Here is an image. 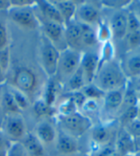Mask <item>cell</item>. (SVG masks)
<instances>
[{
    "instance_id": "6da1fadb",
    "label": "cell",
    "mask_w": 140,
    "mask_h": 156,
    "mask_svg": "<svg viewBox=\"0 0 140 156\" xmlns=\"http://www.w3.org/2000/svg\"><path fill=\"white\" fill-rule=\"evenodd\" d=\"M94 81L95 85L105 93L126 87V76L120 66L113 60L99 66Z\"/></svg>"
},
{
    "instance_id": "7a4b0ae2",
    "label": "cell",
    "mask_w": 140,
    "mask_h": 156,
    "mask_svg": "<svg viewBox=\"0 0 140 156\" xmlns=\"http://www.w3.org/2000/svg\"><path fill=\"white\" fill-rule=\"evenodd\" d=\"M60 123L63 128V131L75 138L81 137L92 126L90 119L80 112H76L69 116L60 117Z\"/></svg>"
},
{
    "instance_id": "3957f363",
    "label": "cell",
    "mask_w": 140,
    "mask_h": 156,
    "mask_svg": "<svg viewBox=\"0 0 140 156\" xmlns=\"http://www.w3.org/2000/svg\"><path fill=\"white\" fill-rule=\"evenodd\" d=\"M40 60L42 68L49 76H54L58 73L60 51L46 37H43L41 41Z\"/></svg>"
},
{
    "instance_id": "277c9868",
    "label": "cell",
    "mask_w": 140,
    "mask_h": 156,
    "mask_svg": "<svg viewBox=\"0 0 140 156\" xmlns=\"http://www.w3.org/2000/svg\"><path fill=\"white\" fill-rule=\"evenodd\" d=\"M81 59L82 54L77 49L66 47L62 52H60L58 71H60L63 76L69 78L80 68Z\"/></svg>"
},
{
    "instance_id": "5b68a950",
    "label": "cell",
    "mask_w": 140,
    "mask_h": 156,
    "mask_svg": "<svg viewBox=\"0 0 140 156\" xmlns=\"http://www.w3.org/2000/svg\"><path fill=\"white\" fill-rule=\"evenodd\" d=\"M5 135L13 142H21L26 133V126L19 114H10L5 118L3 123Z\"/></svg>"
},
{
    "instance_id": "8992f818",
    "label": "cell",
    "mask_w": 140,
    "mask_h": 156,
    "mask_svg": "<svg viewBox=\"0 0 140 156\" xmlns=\"http://www.w3.org/2000/svg\"><path fill=\"white\" fill-rule=\"evenodd\" d=\"M7 12L10 20L21 28L36 29L39 26V20L34 14L32 7H10Z\"/></svg>"
},
{
    "instance_id": "52a82bcc",
    "label": "cell",
    "mask_w": 140,
    "mask_h": 156,
    "mask_svg": "<svg viewBox=\"0 0 140 156\" xmlns=\"http://www.w3.org/2000/svg\"><path fill=\"white\" fill-rule=\"evenodd\" d=\"M36 85V77L33 71L25 67L18 68L14 74L13 87L26 93L32 92Z\"/></svg>"
},
{
    "instance_id": "ba28073f",
    "label": "cell",
    "mask_w": 140,
    "mask_h": 156,
    "mask_svg": "<svg viewBox=\"0 0 140 156\" xmlns=\"http://www.w3.org/2000/svg\"><path fill=\"white\" fill-rule=\"evenodd\" d=\"M80 68L83 70L86 85L92 84L99 68V57L92 52H86L82 54Z\"/></svg>"
},
{
    "instance_id": "9c48e42d",
    "label": "cell",
    "mask_w": 140,
    "mask_h": 156,
    "mask_svg": "<svg viewBox=\"0 0 140 156\" xmlns=\"http://www.w3.org/2000/svg\"><path fill=\"white\" fill-rule=\"evenodd\" d=\"M114 147L115 151L120 156H124L126 154H135L137 151L135 139L125 128L118 132Z\"/></svg>"
},
{
    "instance_id": "30bf717a",
    "label": "cell",
    "mask_w": 140,
    "mask_h": 156,
    "mask_svg": "<svg viewBox=\"0 0 140 156\" xmlns=\"http://www.w3.org/2000/svg\"><path fill=\"white\" fill-rule=\"evenodd\" d=\"M57 149L63 155H72L78 152L79 144L77 138L60 130L57 134Z\"/></svg>"
},
{
    "instance_id": "8fae6325",
    "label": "cell",
    "mask_w": 140,
    "mask_h": 156,
    "mask_svg": "<svg viewBox=\"0 0 140 156\" xmlns=\"http://www.w3.org/2000/svg\"><path fill=\"white\" fill-rule=\"evenodd\" d=\"M109 29H111V36L115 39H124L128 33V25H127V12L119 11L115 13L109 23Z\"/></svg>"
},
{
    "instance_id": "7c38bea8",
    "label": "cell",
    "mask_w": 140,
    "mask_h": 156,
    "mask_svg": "<svg viewBox=\"0 0 140 156\" xmlns=\"http://www.w3.org/2000/svg\"><path fill=\"white\" fill-rule=\"evenodd\" d=\"M42 30L44 37L49 40L54 45H56L57 43H60L62 40L64 41V25L44 20L42 22Z\"/></svg>"
},
{
    "instance_id": "4fadbf2b",
    "label": "cell",
    "mask_w": 140,
    "mask_h": 156,
    "mask_svg": "<svg viewBox=\"0 0 140 156\" xmlns=\"http://www.w3.org/2000/svg\"><path fill=\"white\" fill-rule=\"evenodd\" d=\"M36 5L38 6L39 12L41 13L42 16L44 17L45 20L54 21V22L59 23V24L64 25L63 17L60 16L57 7L55 6L54 2L41 0V1H36Z\"/></svg>"
},
{
    "instance_id": "5bb4252c",
    "label": "cell",
    "mask_w": 140,
    "mask_h": 156,
    "mask_svg": "<svg viewBox=\"0 0 140 156\" xmlns=\"http://www.w3.org/2000/svg\"><path fill=\"white\" fill-rule=\"evenodd\" d=\"M64 41L67 44V47L76 49L82 45L81 41V29L79 22L71 21L64 25Z\"/></svg>"
},
{
    "instance_id": "9a60e30c",
    "label": "cell",
    "mask_w": 140,
    "mask_h": 156,
    "mask_svg": "<svg viewBox=\"0 0 140 156\" xmlns=\"http://www.w3.org/2000/svg\"><path fill=\"white\" fill-rule=\"evenodd\" d=\"M125 89L126 87L114 90V91H109L105 94V97L103 99H104L105 109L108 112H116L120 109L123 103Z\"/></svg>"
},
{
    "instance_id": "2e32d148",
    "label": "cell",
    "mask_w": 140,
    "mask_h": 156,
    "mask_svg": "<svg viewBox=\"0 0 140 156\" xmlns=\"http://www.w3.org/2000/svg\"><path fill=\"white\" fill-rule=\"evenodd\" d=\"M77 16L79 20H81L80 22L87 23V24H92V23L98 21L100 13L96 6L86 2L81 6L77 7Z\"/></svg>"
},
{
    "instance_id": "e0dca14e",
    "label": "cell",
    "mask_w": 140,
    "mask_h": 156,
    "mask_svg": "<svg viewBox=\"0 0 140 156\" xmlns=\"http://www.w3.org/2000/svg\"><path fill=\"white\" fill-rule=\"evenodd\" d=\"M21 144L26 149L29 156H45L43 144L35 134L27 133L22 139Z\"/></svg>"
},
{
    "instance_id": "ac0fdd59",
    "label": "cell",
    "mask_w": 140,
    "mask_h": 156,
    "mask_svg": "<svg viewBox=\"0 0 140 156\" xmlns=\"http://www.w3.org/2000/svg\"><path fill=\"white\" fill-rule=\"evenodd\" d=\"M35 135L39 138V140L43 144H52L57 139L56 129L52 123L48 122H41L36 127Z\"/></svg>"
},
{
    "instance_id": "d6986e66",
    "label": "cell",
    "mask_w": 140,
    "mask_h": 156,
    "mask_svg": "<svg viewBox=\"0 0 140 156\" xmlns=\"http://www.w3.org/2000/svg\"><path fill=\"white\" fill-rule=\"evenodd\" d=\"M111 128L106 126V125H98V126H95L94 128H92V131H91V139H92L94 145L97 146L96 148L109 144V142L111 140Z\"/></svg>"
},
{
    "instance_id": "ffe728a7",
    "label": "cell",
    "mask_w": 140,
    "mask_h": 156,
    "mask_svg": "<svg viewBox=\"0 0 140 156\" xmlns=\"http://www.w3.org/2000/svg\"><path fill=\"white\" fill-rule=\"evenodd\" d=\"M54 4L63 17L64 25L73 21V19L77 13V5L75 2L66 0V1H55Z\"/></svg>"
},
{
    "instance_id": "44dd1931",
    "label": "cell",
    "mask_w": 140,
    "mask_h": 156,
    "mask_svg": "<svg viewBox=\"0 0 140 156\" xmlns=\"http://www.w3.org/2000/svg\"><path fill=\"white\" fill-rule=\"evenodd\" d=\"M81 29V41L82 44L87 46H94L98 43V39H97V35L95 30L91 27V25L87 24V23L79 22Z\"/></svg>"
},
{
    "instance_id": "7402d4cb",
    "label": "cell",
    "mask_w": 140,
    "mask_h": 156,
    "mask_svg": "<svg viewBox=\"0 0 140 156\" xmlns=\"http://www.w3.org/2000/svg\"><path fill=\"white\" fill-rule=\"evenodd\" d=\"M84 86H86V80H84L83 70L81 68H79L68 78L67 88L70 92H76V91H81Z\"/></svg>"
},
{
    "instance_id": "603a6c76",
    "label": "cell",
    "mask_w": 140,
    "mask_h": 156,
    "mask_svg": "<svg viewBox=\"0 0 140 156\" xmlns=\"http://www.w3.org/2000/svg\"><path fill=\"white\" fill-rule=\"evenodd\" d=\"M1 106L3 108V110L7 113V115H10V114H20L21 112L19 110V108L17 107L13 95L11 94L9 90H6L2 94Z\"/></svg>"
},
{
    "instance_id": "cb8c5ba5",
    "label": "cell",
    "mask_w": 140,
    "mask_h": 156,
    "mask_svg": "<svg viewBox=\"0 0 140 156\" xmlns=\"http://www.w3.org/2000/svg\"><path fill=\"white\" fill-rule=\"evenodd\" d=\"M82 92L84 94V97L87 98V99H93V100L104 98L106 94L98 86H96L94 83L86 85L82 89Z\"/></svg>"
},
{
    "instance_id": "d4e9b609",
    "label": "cell",
    "mask_w": 140,
    "mask_h": 156,
    "mask_svg": "<svg viewBox=\"0 0 140 156\" xmlns=\"http://www.w3.org/2000/svg\"><path fill=\"white\" fill-rule=\"evenodd\" d=\"M8 90L11 93V94L13 95V98L15 101L17 107L19 108V110L22 111V110L27 109L30 104H29V100L25 95V94L21 91H19V90H17L16 88L13 87V86H11Z\"/></svg>"
},
{
    "instance_id": "484cf974",
    "label": "cell",
    "mask_w": 140,
    "mask_h": 156,
    "mask_svg": "<svg viewBox=\"0 0 140 156\" xmlns=\"http://www.w3.org/2000/svg\"><path fill=\"white\" fill-rule=\"evenodd\" d=\"M58 112L60 114V117H65L69 116L78 112V107L75 104V102L73 101L69 97L66 98L62 103L59 105Z\"/></svg>"
},
{
    "instance_id": "4316f807",
    "label": "cell",
    "mask_w": 140,
    "mask_h": 156,
    "mask_svg": "<svg viewBox=\"0 0 140 156\" xmlns=\"http://www.w3.org/2000/svg\"><path fill=\"white\" fill-rule=\"evenodd\" d=\"M33 109H34V112L35 114L38 117H47V116H52L53 115V112H54V109L53 107L48 105L43 98H40V99H38L34 103V106H33Z\"/></svg>"
},
{
    "instance_id": "83f0119b",
    "label": "cell",
    "mask_w": 140,
    "mask_h": 156,
    "mask_svg": "<svg viewBox=\"0 0 140 156\" xmlns=\"http://www.w3.org/2000/svg\"><path fill=\"white\" fill-rule=\"evenodd\" d=\"M127 70L132 77H140V54H135L128 59Z\"/></svg>"
},
{
    "instance_id": "f1b7e54d",
    "label": "cell",
    "mask_w": 140,
    "mask_h": 156,
    "mask_svg": "<svg viewBox=\"0 0 140 156\" xmlns=\"http://www.w3.org/2000/svg\"><path fill=\"white\" fill-rule=\"evenodd\" d=\"M56 98H57L56 83L53 81V79H50L49 81H48L47 85H46L43 99L48 105L53 107V105L55 103V100H56Z\"/></svg>"
},
{
    "instance_id": "f546056e",
    "label": "cell",
    "mask_w": 140,
    "mask_h": 156,
    "mask_svg": "<svg viewBox=\"0 0 140 156\" xmlns=\"http://www.w3.org/2000/svg\"><path fill=\"white\" fill-rule=\"evenodd\" d=\"M137 103H138V98H137V92L135 91V89H131L126 86L123 103L121 107L124 106L125 109H127V108H129V107L137 105Z\"/></svg>"
},
{
    "instance_id": "4dcf8cb0",
    "label": "cell",
    "mask_w": 140,
    "mask_h": 156,
    "mask_svg": "<svg viewBox=\"0 0 140 156\" xmlns=\"http://www.w3.org/2000/svg\"><path fill=\"white\" fill-rule=\"evenodd\" d=\"M6 156H29L21 142H13L6 151Z\"/></svg>"
},
{
    "instance_id": "1f68e13d",
    "label": "cell",
    "mask_w": 140,
    "mask_h": 156,
    "mask_svg": "<svg viewBox=\"0 0 140 156\" xmlns=\"http://www.w3.org/2000/svg\"><path fill=\"white\" fill-rule=\"evenodd\" d=\"M137 118H138V110H137V105H135L125 109L123 113L121 114L120 121L124 125H126L129 122L135 121Z\"/></svg>"
},
{
    "instance_id": "d6a6232c",
    "label": "cell",
    "mask_w": 140,
    "mask_h": 156,
    "mask_svg": "<svg viewBox=\"0 0 140 156\" xmlns=\"http://www.w3.org/2000/svg\"><path fill=\"white\" fill-rule=\"evenodd\" d=\"M113 53H114V49L111 41H108L106 43H104V45H103L102 48V56L101 58H99V66L103 65L106 62L111 61L113 58Z\"/></svg>"
},
{
    "instance_id": "836d02e7",
    "label": "cell",
    "mask_w": 140,
    "mask_h": 156,
    "mask_svg": "<svg viewBox=\"0 0 140 156\" xmlns=\"http://www.w3.org/2000/svg\"><path fill=\"white\" fill-rule=\"evenodd\" d=\"M96 35H97L98 41H101L103 43H106L108 41H111V29H109V25L106 24L105 22H100Z\"/></svg>"
},
{
    "instance_id": "e575fe53",
    "label": "cell",
    "mask_w": 140,
    "mask_h": 156,
    "mask_svg": "<svg viewBox=\"0 0 140 156\" xmlns=\"http://www.w3.org/2000/svg\"><path fill=\"white\" fill-rule=\"evenodd\" d=\"M125 38L127 41V44L131 49H135L140 47V29L127 33Z\"/></svg>"
},
{
    "instance_id": "d590c367",
    "label": "cell",
    "mask_w": 140,
    "mask_h": 156,
    "mask_svg": "<svg viewBox=\"0 0 140 156\" xmlns=\"http://www.w3.org/2000/svg\"><path fill=\"white\" fill-rule=\"evenodd\" d=\"M127 25L128 33L140 29V20L132 11L127 12Z\"/></svg>"
},
{
    "instance_id": "8d00e7d4",
    "label": "cell",
    "mask_w": 140,
    "mask_h": 156,
    "mask_svg": "<svg viewBox=\"0 0 140 156\" xmlns=\"http://www.w3.org/2000/svg\"><path fill=\"white\" fill-rule=\"evenodd\" d=\"M125 129L129 132L135 139L140 138V119H136L135 121H132L128 124H126Z\"/></svg>"
},
{
    "instance_id": "74e56055",
    "label": "cell",
    "mask_w": 140,
    "mask_h": 156,
    "mask_svg": "<svg viewBox=\"0 0 140 156\" xmlns=\"http://www.w3.org/2000/svg\"><path fill=\"white\" fill-rule=\"evenodd\" d=\"M114 152H116L114 144H108L93 151L94 156H111Z\"/></svg>"
},
{
    "instance_id": "f35d334b",
    "label": "cell",
    "mask_w": 140,
    "mask_h": 156,
    "mask_svg": "<svg viewBox=\"0 0 140 156\" xmlns=\"http://www.w3.org/2000/svg\"><path fill=\"white\" fill-rule=\"evenodd\" d=\"M68 97L74 101L75 104L77 105L78 109H82L83 105L84 104L87 100V98L84 97V94H83L82 91H76V92H70L68 94Z\"/></svg>"
},
{
    "instance_id": "ab89813d",
    "label": "cell",
    "mask_w": 140,
    "mask_h": 156,
    "mask_svg": "<svg viewBox=\"0 0 140 156\" xmlns=\"http://www.w3.org/2000/svg\"><path fill=\"white\" fill-rule=\"evenodd\" d=\"M8 32L5 25L0 22V51L8 48Z\"/></svg>"
},
{
    "instance_id": "60d3db41",
    "label": "cell",
    "mask_w": 140,
    "mask_h": 156,
    "mask_svg": "<svg viewBox=\"0 0 140 156\" xmlns=\"http://www.w3.org/2000/svg\"><path fill=\"white\" fill-rule=\"evenodd\" d=\"M9 64H10V51L8 47V48L0 51V65H1V67L5 73L9 67Z\"/></svg>"
},
{
    "instance_id": "b9f144b4",
    "label": "cell",
    "mask_w": 140,
    "mask_h": 156,
    "mask_svg": "<svg viewBox=\"0 0 140 156\" xmlns=\"http://www.w3.org/2000/svg\"><path fill=\"white\" fill-rule=\"evenodd\" d=\"M11 7H17V8H25V7H33L36 4V1L32 0H12L10 1Z\"/></svg>"
},
{
    "instance_id": "7bdbcfd3",
    "label": "cell",
    "mask_w": 140,
    "mask_h": 156,
    "mask_svg": "<svg viewBox=\"0 0 140 156\" xmlns=\"http://www.w3.org/2000/svg\"><path fill=\"white\" fill-rule=\"evenodd\" d=\"M98 107V104H97V100H93V99H87L84 104L83 105L82 109L87 111V112H91V111H95Z\"/></svg>"
},
{
    "instance_id": "ee69618b",
    "label": "cell",
    "mask_w": 140,
    "mask_h": 156,
    "mask_svg": "<svg viewBox=\"0 0 140 156\" xmlns=\"http://www.w3.org/2000/svg\"><path fill=\"white\" fill-rule=\"evenodd\" d=\"M128 3H130V1H102V4H104L105 6L113 8H118L120 7V5L125 6Z\"/></svg>"
},
{
    "instance_id": "f6af8a7d",
    "label": "cell",
    "mask_w": 140,
    "mask_h": 156,
    "mask_svg": "<svg viewBox=\"0 0 140 156\" xmlns=\"http://www.w3.org/2000/svg\"><path fill=\"white\" fill-rule=\"evenodd\" d=\"M133 5L132 6V10H131V11H132L133 13L135 14V16L138 17V20H140V1H135V2H133Z\"/></svg>"
},
{
    "instance_id": "bcb514c9",
    "label": "cell",
    "mask_w": 140,
    "mask_h": 156,
    "mask_svg": "<svg viewBox=\"0 0 140 156\" xmlns=\"http://www.w3.org/2000/svg\"><path fill=\"white\" fill-rule=\"evenodd\" d=\"M11 7L10 1H4V0H0V11L2 10H9Z\"/></svg>"
},
{
    "instance_id": "7dc6e473",
    "label": "cell",
    "mask_w": 140,
    "mask_h": 156,
    "mask_svg": "<svg viewBox=\"0 0 140 156\" xmlns=\"http://www.w3.org/2000/svg\"><path fill=\"white\" fill-rule=\"evenodd\" d=\"M5 71L4 69H2L1 65H0V85H2V84L5 82V79H6V75H5Z\"/></svg>"
},
{
    "instance_id": "c3c4849f",
    "label": "cell",
    "mask_w": 140,
    "mask_h": 156,
    "mask_svg": "<svg viewBox=\"0 0 140 156\" xmlns=\"http://www.w3.org/2000/svg\"><path fill=\"white\" fill-rule=\"evenodd\" d=\"M135 145H136V149H140V138H137L135 139Z\"/></svg>"
},
{
    "instance_id": "681fc988",
    "label": "cell",
    "mask_w": 140,
    "mask_h": 156,
    "mask_svg": "<svg viewBox=\"0 0 140 156\" xmlns=\"http://www.w3.org/2000/svg\"><path fill=\"white\" fill-rule=\"evenodd\" d=\"M135 91H136V92L140 91V77H139V79H138V82H137V84H136V88H135Z\"/></svg>"
},
{
    "instance_id": "f907efd6",
    "label": "cell",
    "mask_w": 140,
    "mask_h": 156,
    "mask_svg": "<svg viewBox=\"0 0 140 156\" xmlns=\"http://www.w3.org/2000/svg\"><path fill=\"white\" fill-rule=\"evenodd\" d=\"M137 110H138V119H140V101H138L137 103Z\"/></svg>"
},
{
    "instance_id": "816d5d0a",
    "label": "cell",
    "mask_w": 140,
    "mask_h": 156,
    "mask_svg": "<svg viewBox=\"0 0 140 156\" xmlns=\"http://www.w3.org/2000/svg\"><path fill=\"white\" fill-rule=\"evenodd\" d=\"M6 151H7V148L0 151V156H6Z\"/></svg>"
},
{
    "instance_id": "f5cc1de1",
    "label": "cell",
    "mask_w": 140,
    "mask_h": 156,
    "mask_svg": "<svg viewBox=\"0 0 140 156\" xmlns=\"http://www.w3.org/2000/svg\"><path fill=\"white\" fill-rule=\"evenodd\" d=\"M2 149H5V148L3 147V142H2L1 137H0V151H2Z\"/></svg>"
},
{
    "instance_id": "db71d44e",
    "label": "cell",
    "mask_w": 140,
    "mask_h": 156,
    "mask_svg": "<svg viewBox=\"0 0 140 156\" xmlns=\"http://www.w3.org/2000/svg\"><path fill=\"white\" fill-rule=\"evenodd\" d=\"M135 156H140V149H138V151L135 153Z\"/></svg>"
},
{
    "instance_id": "11a10c76",
    "label": "cell",
    "mask_w": 140,
    "mask_h": 156,
    "mask_svg": "<svg viewBox=\"0 0 140 156\" xmlns=\"http://www.w3.org/2000/svg\"><path fill=\"white\" fill-rule=\"evenodd\" d=\"M76 156H87V154H84V153H77Z\"/></svg>"
},
{
    "instance_id": "9f6ffc18",
    "label": "cell",
    "mask_w": 140,
    "mask_h": 156,
    "mask_svg": "<svg viewBox=\"0 0 140 156\" xmlns=\"http://www.w3.org/2000/svg\"><path fill=\"white\" fill-rule=\"evenodd\" d=\"M137 98H138V101H140V91L137 92Z\"/></svg>"
},
{
    "instance_id": "6f0895ef",
    "label": "cell",
    "mask_w": 140,
    "mask_h": 156,
    "mask_svg": "<svg viewBox=\"0 0 140 156\" xmlns=\"http://www.w3.org/2000/svg\"><path fill=\"white\" fill-rule=\"evenodd\" d=\"M111 156H120V155H119L117 152H114V153H113L112 155H111Z\"/></svg>"
},
{
    "instance_id": "680465c9",
    "label": "cell",
    "mask_w": 140,
    "mask_h": 156,
    "mask_svg": "<svg viewBox=\"0 0 140 156\" xmlns=\"http://www.w3.org/2000/svg\"><path fill=\"white\" fill-rule=\"evenodd\" d=\"M124 156H135V154H126Z\"/></svg>"
}]
</instances>
